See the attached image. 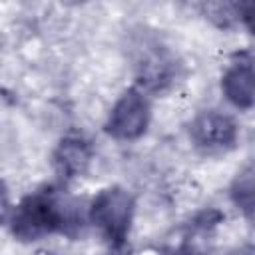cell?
Wrapping results in <instances>:
<instances>
[{
    "label": "cell",
    "instance_id": "6da1fadb",
    "mask_svg": "<svg viewBox=\"0 0 255 255\" xmlns=\"http://www.w3.org/2000/svg\"><path fill=\"white\" fill-rule=\"evenodd\" d=\"M10 223L16 237L22 241H34L66 227L64 205L50 195H28L10 213Z\"/></svg>",
    "mask_w": 255,
    "mask_h": 255
},
{
    "label": "cell",
    "instance_id": "7a4b0ae2",
    "mask_svg": "<svg viewBox=\"0 0 255 255\" xmlns=\"http://www.w3.org/2000/svg\"><path fill=\"white\" fill-rule=\"evenodd\" d=\"M133 197L124 187L102 189L90 205V221L102 231L106 239L120 245L129 233L133 219Z\"/></svg>",
    "mask_w": 255,
    "mask_h": 255
},
{
    "label": "cell",
    "instance_id": "3957f363",
    "mask_svg": "<svg viewBox=\"0 0 255 255\" xmlns=\"http://www.w3.org/2000/svg\"><path fill=\"white\" fill-rule=\"evenodd\" d=\"M147 124H149V102L139 90L131 88L126 90L114 104L106 122V131L116 139L131 141L145 133Z\"/></svg>",
    "mask_w": 255,
    "mask_h": 255
},
{
    "label": "cell",
    "instance_id": "277c9868",
    "mask_svg": "<svg viewBox=\"0 0 255 255\" xmlns=\"http://www.w3.org/2000/svg\"><path fill=\"white\" fill-rule=\"evenodd\" d=\"M189 135L199 149L221 151L233 147V143L237 141V124L227 114L207 110L191 122Z\"/></svg>",
    "mask_w": 255,
    "mask_h": 255
},
{
    "label": "cell",
    "instance_id": "5b68a950",
    "mask_svg": "<svg viewBox=\"0 0 255 255\" xmlns=\"http://www.w3.org/2000/svg\"><path fill=\"white\" fill-rule=\"evenodd\" d=\"M255 74L251 60H239L227 68L221 80V90L229 104L239 110H251L255 102Z\"/></svg>",
    "mask_w": 255,
    "mask_h": 255
},
{
    "label": "cell",
    "instance_id": "8992f818",
    "mask_svg": "<svg viewBox=\"0 0 255 255\" xmlns=\"http://www.w3.org/2000/svg\"><path fill=\"white\" fill-rule=\"evenodd\" d=\"M90 159H92V149L80 137H66L60 141L56 149V165L68 177H76L84 173L90 165Z\"/></svg>",
    "mask_w": 255,
    "mask_h": 255
},
{
    "label": "cell",
    "instance_id": "52a82bcc",
    "mask_svg": "<svg viewBox=\"0 0 255 255\" xmlns=\"http://www.w3.org/2000/svg\"><path fill=\"white\" fill-rule=\"evenodd\" d=\"M231 199H233V203H235L241 211H245L247 215H251V211H253V201H255L253 169H251V167L243 169V171L235 177V181H233V185H231Z\"/></svg>",
    "mask_w": 255,
    "mask_h": 255
},
{
    "label": "cell",
    "instance_id": "ba28073f",
    "mask_svg": "<svg viewBox=\"0 0 255 255\" xmlns=\"http://www.w3.org/2000/svg\"><path fill=\"white\" fill-rule=\"evenodd\" d=\"M10 215V207H8V199H6V193L2 191V187H0V221L2 219H6Z\"/></svg>",
    "mask_w": 255,
    "mask_h": 255
},
{
    "label": "cell",
    "instance_id": "9c48e42d",
    "mask_svg": "<svg viewBox=\"0 0 255 255\" xmlns=\"http://www.w3.org/2000/svg\"><path fill=\"white\" fill-rule=\"evenodd\" d=\"M167 255H197V251H195L193 247H189V245H181V247L169 251Z\"/></svg>",
    "mask_w": 255,
    "mask_h": 255
}]
</instances>
